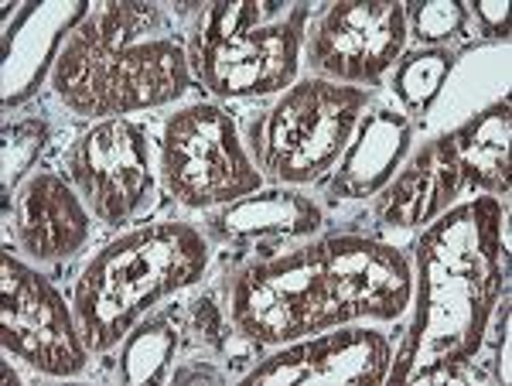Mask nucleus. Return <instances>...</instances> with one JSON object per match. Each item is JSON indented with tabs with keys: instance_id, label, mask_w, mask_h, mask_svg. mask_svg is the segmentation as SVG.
Returning <instances> with one entry per match:
<instances>
[{
	"instance_id": "obj_1",
	"label": "nucleus",
	"mask_w": 512,
	"mask_h": 386,
	"mask_svg": "<svg viewBox=\"0 0 512 386\" xmlns=\"http://www.w3.org/2000/svg\"><path fill=\"white\" fill-rule=\"evenodd\" d=\"M506 205L495 195H475L441 212L417 240L414 322L393 356L390 383L472 380L509 277L502 240Z\"/></svg>"
},
{
	"instance_id": "obj_2",
	"label": "nucleus",
	"mask_w": 512,
	"mask_h": 386,
	"mask_svg": "<svg viewBox=\"0 0 512 386\" xmlns=\"http://www.w3.org/2000/svg\"><path fill=\"white\" fill-rule=\"evenodd\" d=\"M414 298V267L390 243L335 233L236 274L233 328L256 346H287L359 318L393 322Z\"/></svg>"
},
{
	"instance_id": "obj_3",
	"label": "nucleus",
	"mask_w": 512,
	"mask_h": 386,
	"mask_svg": "<svg viewBox=\"0 0 512 386\" xmlns=\"http://www.w3.org/2000/svg\"><path fill=\"white\" fill-rule=\"evenodd\" d=\"M192 86L188 48L158 4H96L65 41L52 72L55 96L89 120L175 103Z\"/></svg>"
},
{
	"instance_id": "obj_4",
	"label": "nucleus",
	"mask_w": 512,
	"mask_h": 386,
	"mask_svg": "<svg viewBox=\"0 0 512 386\" xmlns=\"http://www.w3.org/2000/svg\"><path fill=\"white\" fill-rule=\"evenodd\" d=\"M209 267V240L188 223H151L103 250L82 267L72 308L93 352L113 349L161 298L198 284Z\"/></svg>"
},
{
	"instance_id": "obj_5",
	"label": "nucleus",
	"mask_w": 512,
	"mask_h": 386,
	"mask_svg": "<svg viewBox=\"0 0 512 386\" xmlns=\"http://www.w3.org/2000/svg\"><path fill=\"white\" fill-rule=\"evenodd\" d=\"M308 14L301 0L212 4L188 38V65L195 79L222 100L284 93L297 79Z\"/></svg>"
},
{
	"instance_id": "obj_6",
	"label": "nucleus",
	"mask_w": 512,
	"mask_h": 386,
	"mask_svg": "<svg viewBox=\"0 0 512 386\" xmlns=\"http://www.w3.org/2000/svg\"><path fill=\"white\" fill-rule=\"evenodd\" d=\"M509 96L485 106L461 127L441 134L417 154L376 205V219L386 229H417L448 212L465 188L489 195H509Z\"/></svg>"
},
{
	"instance_id": "obj_7",
	"label": "nucleus",
	"mask_w": 512,
	"mask_h": 386,
	"mask_svg": "<svg viewBox=\"0 0 512 386\" xmlns=\"http://www.w3.org/2000/svg\"><path fill=\"white\" fill-rule=\"evenodd\" d=\"M369 93L328 79H301L250 123L253 164L280 185H308L349 147Z\"/></svg>"
},
{
	"instance_id": "obj_8",
	"label": "nucleus",
	"mask_w": 512,
	"mask_h": 386,
	"mask_svg": "<svg viewBox=\"0 0 512 386\" xmlns=\"http://www.w3.org/2000/svg\"><path fill=\"white\" fill-rule=\"evenodd\" d=\"M161 182L185 209H222L260 192L263 175L219 103H192L164 123Z\"/></svg>"
},
{
	"instance_id": "obj_9",
	"label": "nucleus",
	"mask_w": 512,
	"mask_h": 386,
	"mask_svg": "<svg viewBox=\"0 0 512 386\" xmlns=\"http://www.w3.org/2000/svg\"><path fill=\"white\" fill-rule=\"evenodd\" d=\"M0 346L55 380L79 376L89 363V346L65 298L11 253L0 257Z\"/></svg>"
},
{
	"instance_id": "obj_10",
	"label": "nucleus",
	"mask_w": 512,
	"mask_h": 386,
	"mask_svg": "<svg viewBox=\"0 0 512 386\" xmlns=\"http://www.w3.org/2000/svg\"><path fill=\"white\" fill-rule=\"evenodd\" d=\"M407 4L345 0L332 4L308 35V65L318 79L376 86L407 48Z\"/></svg>"
},
{
	"instance_id": "obj_11",
	"label": "nucleus",
	"mask_w": 512,
	"mask_h": 386,
	"mask_svg": "<svg viewBox=\"0 0 512 386\" xmlns=\"http://www.w3.org/2000/svg\"><path fill=\"white\" fill-rule=\"evenodd\" d=\"M69 175L93 216L106 226L134 219L154 195L147 130L127 117L96 123L72 147Z\"/></svg>"
},
{
	"instance_id": "obj_12",
	"label": "nucleus",
	"mask_w": 512,
	"mask_h": 386,
	"mask_svg": "<svg viewBox=\"0 0 512 386\" xmlns=\"http://www.w3.org/2000/svg\"><path fill=\"white\" fill-rule=\"evenodd\" d=\"M390 339L373 328H328L287 342L243 376V386H379L390 373Z\"/></svg>"
},
{
	"instance_id": "obj_13",
	"label": "nucleus",
	"mask_w": 512,
	"mask_h": 386,
	"mask_svg": "<svg viewBox=\"0 0 512 386\" xmlns=\"http://www.w3.org/2000/svg\"><path fill=\"white\" fill-rule=\"evenodd\" d=\"M93 7L86 0L72 4H21L14 24L4 31V106H18L45 82L48 72H55V62L62 55L65 35L86 21Z\"/></svg>"
},
{
	"instance_id": "obj_14",
	"label": "nucleus",
	"mask_w": 512,
	"mask_h": 386,
	"mask_svg": "<svg viewBox=\"0 0 512 386\" xmlns=\"http://www.w3.org/2000/svg\"><path fill=\"white\" fill-rule=\"evenodd\" d=\"M14 229L18 243L38 264L69 260L89 240V212L79 195L52 171L24 178L14 199Z\"/></svg>"
},
{
	"instance_id": "obj_15",
	"label": "nucleus",
	"mask_w": 512,
	"mask_h": 386,
	"mask_svg": "<svg viewBox=\"0 0 512 386\" xmlns=\"http://www.w3.org/2000/svg\"><path fill=\"white\" fill-rule=\"evenodd\" d=\"M410 144H414V123L407 113H393L386 106L373 110L359 123V134L338 161L332 188H328L332 199L349 202L383 192L410 154Z\"/></svg>"
},
{
	"instance_id": "obj_16",
	"label": "nucleus",
	"mask_w": 512,
	"mask_h": 386,
	"mask_svg": "<svg viewBox=\"0 0 512 386\" xmlns=\"http://www.w3.org/2000/svg\"><path fill=\"white\" fill-rule=\"evenodd\" d=\"M325 216L308 195L294 188L253 192L233 205H222L209 219V233L226 243H260V240H301L318 233Z\"/></svg>"
},
{
	"instance_id": "obj_17",
	"label": "nucleus",
	"mask_w": 512,
	"mask_h": 386,
	"mask_svg": "<svg viewBox=\"0 0 512 386\" xmlns=\"http://www.w3.org/2000/svg\"><path fill=\"white\" fill-rule=\"evenodd\" d=\"M178 349V328L168 318H151L127 332L120 356L123 383H161L168 380L171 356Z\"/></svg>"
},
{
	"instance_id": "obj_18",
	"label": "nucleus",
	"mask_w": 512,
	"mask_h": 386,
	"mask_svg": "<svg viewBox=\"0 0 512 386\" xmlns=\"http://www.w3.org/2000/svg\"><path fill=\"white\" fill-rule=\"evenodd\" d=\"M451 69H454V52H448V48H420V52L407 55L393 76L396 100L403 103L407 113H420L424 117L437 96H441Z\"/></svg>"
},
{
	"instance_id": "obj_19",
	"label": "nucleus",
	"mask_w": 512,
	"mask_h": 386,
	"mask_svg": "<svg viewBox=\"0 0 512 386\" xmlns=\"http://www.w3.org/2000/svg\"><path fill=\"white\" fill-rule=\"evenodd\" d=\"M45 144H48V123L38 117L4 127V154H0V168H4L0 188H4V195H11V188L21 185V178L28 175L35 158L45 151Z\"/></svg>"
},
{
	"instance_id": "obj_20",
	"label": "nucleus",
	"mask_w": 512,
	"mask_h": 386,
	"mask_svg": "<svg viewBox=\"0 0 512 386\" xmlns=\"http://www.w3.org/2000/svg\"><path fill=\"white\" fill-rule=\"evenodd\" d=\"M407 24H414V35L431 48H441V41H451L465 31L468 7L461 0H427V4L407 7Z\"/></svg>"
},
{
	"instance_id": "obj_21",
	"label": "nucleus",
	"mask_w": 512,
	"mask_h": 386,
	"mask_svg": "<svg viewBox=\"0 0 512 386\" xmlns=\"http://www.w3.org/2000/svg\"><path fill=\"white\" fill-rule=\"evenodd\" d=\"M475 21L485 38H509V4L506 0H475Z\"/></svg>"
},
{
	"instance_id": "obj_22",
	"label": "nucleus",
	"mask_w": 512,
	"mask_h": 386,
	"mask_svg": "<svg viewBox=\"0 0 512 386\" xmlns=\"http://www.w3.org/2000/svg\"><path fill=\"white\" fill-rule=\"evenodd\" d=\"M195 325L209 342H222V315L212 301H198L195 305Z\"/></svg>"
}]
</instances>
